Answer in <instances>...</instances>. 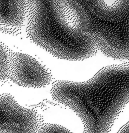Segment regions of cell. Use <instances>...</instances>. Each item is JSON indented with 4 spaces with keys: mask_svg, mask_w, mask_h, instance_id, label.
<instances>
[{
    "mask_svg": "<svg viewBox=\"0 0 129 133\" xmlns=\"http://www.w3.org/2000/svg\"><path fill=\"white\" fill-rule=\"evenodd\" d=\"M38 133H74L61 125L48 124L43 126Z\"/></svg>",
    "mask_w": 129,
    "mask_h": 133,
    "instance_id": "obj_8",
    "label": "cell"
},
{
    "mask_svg": "<svg viewBox=\"0 0 129 133\" xmlns=\"http://www.w3.org/2000/svg\"><path fill=\"white\" fill-rule=\"evenodd\" d=\"M38 116L20 105L12 95H0V133H36Z\"/></svg>",
    "mask_w": 129,
    "mask_h": 133,
    "instance_id": "obj_4",
    "label": "cell"
},
{
    "mask_svg": "<svg viewBox=\"0 0 129 133\" xmlns=\"http://www.w3.org/2000/svg\"><path fill=\"white\" fill-rule=\"evenodd\" d=\"M10 58L7 48L0 42V81L9 77Z\"/></svg>",
    "mask_w": 129,
    "mask_h": 133,
    "instance_id": "obj_7",
    "label": "cell"
},
{
    "mask_svg": "<svg viewBox=\"0 0 129 133\" xmlns=\"http://www.w3.org/2000/svg\"><path fill=\"white\" fill-rule=\"evenodd\" d=\"M25 19L30 40L57 58L79 61L97 52L79 0L28 1Z\"/></svg>",
    "mask_w": 129,
    "mask_h": 133,
    "instance_id": "obj_2",
    "label": "cell"
},
{
    "mask_svg": "<svg viewBox=\"0 0 129 133\" xmlns=\"http://www.w3.org/2000/svg\"><path fill=\"white\" fill-rule=\"evenodd\" d=\"M28 1H0V33L16 35L26 18Z\"/></svg>",
    "mask_w": 129,
    "mask_h": 133,
    "instance_id": "obj_6",
    "label": "cell"
},
{
    "mask_svg": "<svg viewBox=\"0 0 129 133\" xmlns=\"http://www.w3.org/2000/svg\"><path fill=\"white\" fill-rule=\"evenodd\" d=\"M86 31L106 56L129 61V1L79 0Z\"/></svg>",
    "mask_w": 129,
    "mask_h": 133,
    "instance_id": "obj_3",
    "label": "cell"
},
{
    "mask_svg": "<svg viewBox=\"0 0 129 133\" xmlns=\"http://www.w3.org/2000/svg\"><path fill=\"white\" fill-rule=\"evenodd\" d=\"M16 85L40 88L48 85L51 76L47 70L31 56L21 52L11 55L9 77Z\"/></svg>",
    "mask_w": 129,
    "mask_h": 133,
    "instance_id": "obj_5",
    "label": "cell"
},
{
    "mask_svg": "<svg viewBox=\"0 0 129 133\" xmlns=\"http://www.w3.org/2000/svg\"><path fill=\"white\" fill-rule=\"evenodd\" d=\"M51 95L79 117L85 133H108L129 103V64L108 66L85 82L58 81Z\"/></svg>",
    "mask_w": 129,
    "mask_h": 133,
    "instance_id": "obj_1",
    "label": "cell"
}]
</instances>
